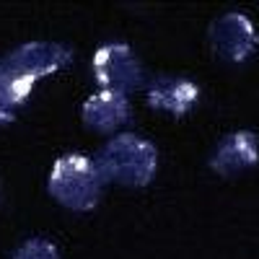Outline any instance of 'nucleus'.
<instances>
[{
    "label": "nucleus",
    "instance_id": "nucleus-1",
    "mask_svg": "<svg viewBox=\"0 0 259 259\" xmlns=\"http://www.w3.org/2000/svg\"><path fill=\"white\" fill-rule=\"evenodd\" d=\"M70 60V47L60 41H26L0 57V122L13 119V109L29 99L39 78L57 73Z\"/></svg>",
    "mask_w": 259,
    "mask_h": 259
},
{
    "label": "nucleus",
    "instance_id": "nucleus-2",
    "mask_svg": "<svg viewBox=\"0 0 259 259\" xmlns=\"http://www.w3.org/2000/svg\"><path fill=\"white\" fill-rule=\"evenodd\" d=\"M104 182L122 187H145L153 182L158 168V150L133 133L114 135L94 158Z\"/></svg>",
    "mask_w": 259,
    "mask_h": 259
},
{
    "label": "nucleus",
    "instance_id": "nucleus-3",
    "mask_svg": "<svg viewBox=\"0 0 259 259\" xmlns=\"http://www.w3.org/2000/svg\"><path fill=\"white\" fill-rule=\"evenodd\" d=\"M47 189L62 207L75 212H89L101 200L104 179L94 158H85L80 153H68L55 161Z\"/></svg>",
    "mask_w": 259,
    "mask_h": 259
},
{
    "label": "nucleus",
    "instance_id": "nucleus-4",
    "mask_svg": "<svg viewBox=\"0 0 259 259\" xmlns=\"http://www.w3.org/2000/svg\"><path fill=\"white\" fill-rule=\"evenodd\" d=\"M94 78L104 91H117V94H133L143 85V65L133 47L112 41L96 50L94 55Z\"/></svg>",
    "mask_w": 259,
    "mask_h": 259
},
{
    "label": "nucleus",
    "instance_id": "nucleus-5",
    "mask_svg": "<svg viewBox=\"0 0 259 259\" xmlns=\"http://www.w3.org/2000/svg\"><path fill=\"white\" fill-rule=\"evenodd\" d=\"M207 39H210L215 57H221L223 62H233V65L249 60L259 45L254 24L244 13H236V11H228L215 18L210 24Z\"/></svg>",
    "mask_w": 259,
    "mask_h": 259
},
{
    "label": "nucleus",
    "instance_id": "nucleus-6",
    "mask_svg": "<svg viewBox=\"0 0 259 259\" xmlns=\"http://www.w3.org/2000/svg\"><path fill=\"white\" fill-rule=\"evenodd\" d=\"M200 96L197 83L184 75H156L145 89V101L150 109L184 117Z\"/></svg>",
    "mask_w": 259,
    "mask_h": 259
},
{
    "label": "nucleus",
    "instance_id": "nucleus-7",
    "mask_svg": "<svg viewBox=\"0 0 259 259\" xmlns=\"http://www.w3.org/2000/svg\"><path fill=\"white\" fill-rule=\"evenodd\" d=\"M256 161H259V138L249 130H239V133H231L218 140L210 156V168L221 177H236L256 166Z\"/></svg>",
    "mask_w": 259,
    "mask_h": 259
},
{
    "label": "nucleus",
    "instance_id": "nucleus-8",
    "mask_svg": "<svg viewBox=\"0 0 259 259\" xmlns=\"http://www.w3.org/2000/svg\"><path fill=\"white\" fill-rule=\"evenodd\" d=\"M80 119L94 133H114L130 119V101L117 91H99L83 101Z\"/></svg>",
    "mask_w": 259,
    "mask_h": 259
},
{
    "label": "nucleus",
    "instance_id": "nucleus-9",
    "mask_svg": "<svg viewBox=\"0 0 259 259\" xmlns=\"http://www.w3.org/2000/svg\"><path fill=\"white\" fill-rule=\"evenodd\" d=\"M11 259H60V251L47 239H29L11 254Z\"/></svg>",
    "mask_w": 259,
    "mask_h": 259
},
{
    "label": "nucleus",
    "instance_id": "nucleus-10",
    "mask_svg": "<svg viewBox=\"0 0 259 259\" xmlns=\"http://www.w3.org/2000/svg\"><path fill=\"white\" fill-rule=\"evenodd\" d=\"M0 205H3V187H0Z\"/></svg>",
    "mask_w": 259,
    "mask_h": 259
}]
</instances>
